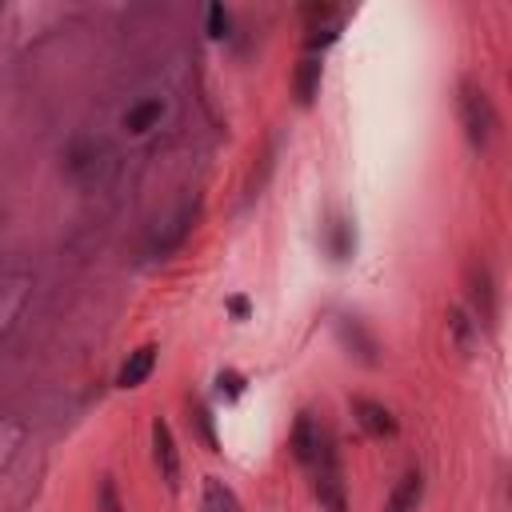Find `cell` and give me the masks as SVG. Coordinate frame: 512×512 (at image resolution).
I'll list each match as a JSON object with an SVG mask.
<instances>
[{"mask_svg": "<svg viewBox=\"0 0 512 512\" xmlns=\"http://www.w3.org/2000/svg\"><path fill=\"white\" fill-rule=\"evenodd\" d=\"M456 112H460V124H464V136L472 148H488L496 140V128H500V116L492 108V96L472 84V80H460V96H456Z\"/></svg>", "mask_w": 512, "mask_h": 512, "instance_id": "cell-1", "label": "cell"}, {"mask_svg": "<svg viewBox=\"0 0 512 512\" xmlns=\"http://www.w3.org/2000/svg\"><path fill=\"white\" fill-rule=\"evenodd\" d=\"M464 284H468L472 320L484 324V328H492V324H496V280H492V268H488L484 260H468Z\"/></svg>", "mask_w": 512, "mask_h": 512, "instance_id": "cell-2", "label": "cell"}, {"mask_svg": "<svg viewBox=\"0 0 512 512\" xmlns=\"http://www.w3.org/2000/svg\"><path fill=\"white\" fill-rule=\"evenodd\" d=\"M336 336H340V348H344L352 360H360V364H368V368L380 364V340L372 336V328H368L360 316H340V320H336Z\"/></svg>", "mask_w": 512, "mask_h": 512, "instance_id": "cell-3", "label": "cell"}, {"mask_svg": "<svg viewBox=\"0 0 512 512\" xmlns=\"http://www.w3.org/2000/svg\"><path fill=\"white\" fill-rule=\"evenodd\" d=\"M152 460L160 468V480L168 484V492L180 488V452H176V440H172V428L156 416L152 420Z\"/></svg>", "mask_w": 512, "mask_h": 512, "instance_id": "cell-4", "label": "cell"}, {"mask_svg": "<svg viewBox=\"0 0 512 512\" xmlns=\"http://www.w3.org/2000/svg\"><path fill=\"white\" fill-rule=\"evenodd\" d=\"M352 404V416H356V424L372 436V440H384V436H396V416H392V408L388 404H380V400H368V396H352L348 400Z\"/></svg>", "mask_w": 512, "mask_h": 512, "instance_id": "cell-5", "label": "cell"}, {"mask_svg": "<svg viewBox=\"0 0 512 512\" xmlns=\"http://www.w3.org/2000/svg\"><path fill=\"white\" fill-rule=\"evenodd\" d=\"M320 440H324V428L312 420V412H300L296 424H292V436H288V448L300 464H316L320 456Z\"/></svg>", "mask_w": 512, "mask_h": 512, "instance_id": "cell-6", "label": "cell"}, {"mask_svg": "<svg viewBox=\"0 0 512 512\" xmlns=\"http://www.w3.org/2000/svg\"><path fill=\"white\" fill-rule=\"evenodd\" d=\"M320 80H324V64H320V56H304V60L296 64V72H292V96H296L300 108H308V104L316 100Z\"/></svg>", "mask_w": 512, "mask_h": 512, "instance_id": "cell-7", "label": "cell"}, {"mask_svg": "<svg viewBox=\"0 0 512 512\" xmlns=\"http://www.w3.org/2000/svg\"><path fill=\"white\" fill-rule=\"evenodd\" d=\"M420 500H424V476L412 468V472H404V476L396 480V488L388 492L384 512H416Z\"/></svg>", "mask_w": 512, "mask_h": 512, "instance_id": "cell-8", "label": "cell"}, {"mask_svg": "<svg viewBox=\"0 0 512 512\" xmlns=\"http://www.w3.org/2000/svg\"><path fill=\"white\" fill-rule=\"evenodd\" d=\"M152 368H156V348H152V344L128 352V360H124L120 372H116V388H140V384L152 376Z\"/></svg>", "mask_w": 512, "mask_h": 512, "instance_id": "cell-9", "label": "cell"}, {"mask_svg": "<svg viewBox=\"0 0 512 512\" xmlns=\"http://www.w3.org/2000/svg\"><path fill=\"white\" fill-rule=\"evenodd\" d=\"M324 248H328V256H332L336 264H344V260L356 252V228H352V220H344V216L328 220V228H324Z\"/></svg>", "mask_w": 512, "mask_h": 512, "instance_id": "cell-10", "label": "cell"}, {"mask_svg": "<svg viewBox=\"0 0 512 512\" xmlns=\"http://www.w3.org/2000/svg\"><path fill=\"white\" fill-rule=\"evenodd\" d=\"M448 336H452V344L468 356V352L476 348V340H480V324H476L464 308H448Z\"/></svg>", "mask_w": 512, "mask_h": 512, "instance_id": "cell-11", "label": "cell"}, {"mask_svg": "<svg viewBox=\"0 0 512 512\" xmlns=\"http://www.w3.org/2000/svg\"><path fill=\"white\" fill-rule=\"evenodd\" d=\"M188 428L200 436V444H204L208 452H220L216 424H212V412H208V404H204V400H192V396H188Z\"/></svg>", "mask_w": 512, "mask_h": 512, "instance_id": "cell-12", "label": "cell"}, {"mask_svg": "<svg viewBox=\"0 0 512 512\" xmlns=\"http://www.w3.org/2000/svg\"><path fill=\"white\" fill-rule=\"evenodd\" d=\"M160 112H164V104H160L156 96H148V100H140V104H132V108L124 112V128H128V132H148V128L160 120Z\"/></svg>", "mask_w": 512, "mask_h": 512, "instance_id": "cell-13", "label": "cell"}, {"mask_svg": "<svg viewBox=\"0 0 512 512\" xmlns=\"http://www.w3.org/2000/svg\"><path fill=\"white\" fill-rule=\"evenodd\" d=\"M204 500H208V512H240L236 492H232L220 476H208V480H204Z\"/></svg>", "mask_w": 512, "mask_h": 512, "instance_id": "cell-14", "label": "cell"}, {"mask_svg": "<svg viewBox=\"0 0 512 512\" xmlns=\"http://www.w3.org/2000/svg\"><path fill=\"white\" fill-rule=\"evenodd\" d=\"M188 232H192V208H180V216L172 220V228L164 232V240H156V252H160V256H168L172 248H180V244H184V236H188Z\"/></svg>", "mask_w": 512, "mask_h": 512, "instance_id": "cell-15", "label": "cell"}, {"mask_svg": "<svg viewBox=\"0 0 512 512\" xmlns=\"http://www.w3.org/2000/svg\"><path fill=\"white\" fill-rule=\"evenodd\" d=\"M228 28H232V16H228V8L224 4H212L208 8V36H228Z\"/></svg>", "mask_w": 512, "mask_h": 512, "instance_id": "cell-16", "label": "cell"}, {"mask_svg": "<svg viewBox=\"0 0 512 512\" xmlns=\"http://www.w3.org/2000/svg\"><path fill=\"white\" fill-rule=\"evenodd\" d=\"M216 384H220V392H228V396H240V392H244V376H240V372H220Z\"/></svg>", "mask_w": 512, "mask_h": 512, "instance_id": "cell-17", "label": "cell"}, {"mask_svg": "<svg viewBox=\"0 0 512 512\" xmlns=\"http://www.w3.org/2000/svg\"><path fill=\"white\" fill-rule=\"evenodd\" d=\"M100 512H120V500H116L112 480H104V484H100Z\"/></svg>", "mask_w": 512, "mask_h": 512, "instance_id": "cell-18", "label": "cell"}, {"mask_svg": "<svg viewBox=\"0 0 512 512\" xmlns=\"http://www.w3.org/2000/svg\"><path fill=\"white\" fill-rule=\"evenodd\" d=\"M228 312H232V316H248V300H244V296H232V300H228Z\"/></svg>", "mask_w": 512, "mask_h": 512, "instance_id": "cell-19", "label": "cell"}]
</instances>
